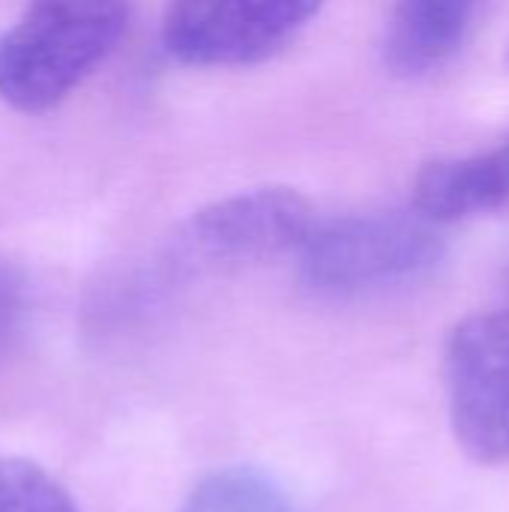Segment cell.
I'll use <instances>...</instances> for the list:
<instances>
[{
    "label": "cell",
    "instance_id": "1",
    "mask_svg": "<svg viewBox=\"0 0 509 512\" xmlns=\"http://www.w3.org/2000/svg\"><path fill=\"white\" fill-rule=\"evenodd\" d=\"M126 0H27L0 33V99L21 114L57 108L120 42Z\"/></svg>",
    "mask_w": 509,
    "mask_h": 512
},
{
    "label": "cell",
    "instance_id": "2",
    "mask_svg": "<svg viewBox=\"0 0 509 512\" xmlns=\"http://www.w3.org/2000/svg\"><path fill=\"white\" fill-rule=\"evenodd\" d=\"M444 255L438 222L420 210H381L315 225L300 246L303 282L327 297H357L405 285Z\"/></svg>",
    "mask_w": 509,
    "mask_h": 512
},
{
    "label": "cell",
    "instance_id": "3",
    "mask_svg": "<svg viewBox=\"0 0 509 512\" xmlns=\"http://www.w3.org/2000/svg\"><path fill=\"white\" fill-rule=\"evenodd\" d=\"M450 426L483 465H509V303L462 318L444 345Z\"/></svg>",
    "mask_w": 509,
    "mask_h": 512
},
{
    "label": "cell",
    "instance_id": "4",
    "mask_svg": "<svg viewBox=\"0 0 509 512\" xmlns=\"http://www.w3.org/2000/svg\"><path fill=\"white\" fill-rule=\"evenodd\" d=\"M312 204L288 186H261L228 195L192 213L174 258L195 270H231L300 252L315 228Z\"/></svg>",
    "mask_w": 509,
    "mask_h": 512
},
{
    "label": "cell",
    "instance_id": "5",
    "mask_svg": "<svg viewBox=\"0 0 509 512\" xmlns=\"http://www.w3.org/2000/svg\"><path fill=\"white\" fill-rule=\"evenodd\" d=\"M324 0H168L162 45L183 66H252L279 54Z\"/></svg>",
    "mask_w": 509,
    "mask_h": 512
},
{
    "label": "cell",
    "instance_id": "6",
    "mask_svg": "<svg viewBox=\"0 0 509 512\" xmlns=\"http://www.w3.org/2000/svg\"><path fill=\"white\" fill-rule=\"evenodd\" d=\"M483 0H393L384 30V60L402 78L447 66L465 45Z\"/></svg>",
    "mask_w": 509,
    "mask_h": 512
},
{
    "label": "cell",
    "instance_id": "7",
    "mask_svg": "<svg viewBox=\"0 0 509 512\" xmlns=\"http://www.w3.org/2000/svg\"><path fill=\"white\" fill-rule=\"evenodd\" d=\"M509 201V135L471 156L426 162L414 177V210L432 222H456Z\"/></svg>",
    "mask_w": 509,
    "mask_h": 512
},
{
    "label": "cell",
    "instance_id": "8",
    "mask_svg": "<svg viewBox=\"0 0 509 512\" xmlns=\"http://www.w3.org/2000/svg\"><path fill=\"white\" fill-rule=\"evenodd\" d=\"M180 512H291V504L273 477L237 465L207 474Z\"/></svg>",
    "mask_w": 509,
    "mask_h": 512
},
{
    "label": "cell",
    "instance_id": "9",
    "mask_svg": "<svg viewBox=\"0 0 509 512\" xmlns=\"http://www.w3.org/2000/svg\"><path fill=\"white\" fill-rule=\"evenodd\" d=\"M0 512H78V507L39 465L0 456Z\"/></svg>",
    "mask_w": 509,
    "mask_h": 512
},
{
    "label": "cell",
    "instance_id": "10",
    "mask_svg": "<svg viewBox=\"0 0 509 512\" xmlns=\"http://www.w3.org/2000/svg\"><path fill=\"white\" fill-rule=\"evenodd\" d=\"M27 312V279L18 267L0 261V363L6 360Z\"/></svg>",
    "mask_w": 509,
    "mask_h": 512
},
{
    "label": "cell",
    "instance_id": "11",
    "mask_svg": "<svg viewBox=\"0 0 509 512\" xmlns=\"http://www.w3.org/2000/svg\"><path fill=\"white\" fill-rule=\"evenodd\" d=\"M507 303H509V282H507Z\"/></svg>",
    "mask_w": 509,
    "mask_h": 512
},
{
    "label": "cell",
    "instance_id": "12",
    "mask_svg": "<svg viewBox=\"0 0 509 512\" xmlns=\"http://www.w3.org/2000/svg\"><path fill=\"white\" fill-rule=\"evenodd\" d=\"M507 63H509V48H507Z\"/></svg>",
    "mask_w": 509,
    "mask_h": 512
}]
</instances>
